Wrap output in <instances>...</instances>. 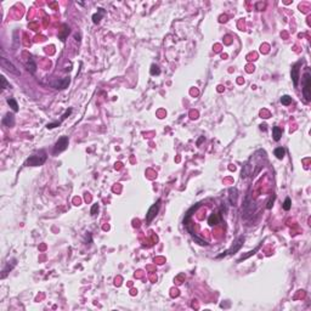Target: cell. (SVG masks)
<instances>
[{"instance_id": "cell-1", "label": "cell", "mask_w": 311, "mask_h": 311, "mask_svg": "<svg viewBox=\"0 0 311 311\" xmlns=\"http://www.w3.org/2000/svg\"><path fill=\"white\" fill-rule=\"evenodd\" d=\"M46 158H48L46 153H45L44 151H40L39 153H35V154L30 156V157L26 161L24 165H27V167H38V165H43V164L46 162Z\"/></svg>"}, {"instance_id": "cell-2", "label": "cell", "mask_w": 311, "mask_h": 311, "mask_svg": "<svg viewBox=\"0 0 311 311\" xmlns=\"http://www.w3.org/2000/svg\"><path fill=\"white\" fill-rule=\"evenodd\" d=\"M303 83H304V88H303V94L305 100L309 102L311 100V76L310 72H305L304 77H303Z\"/></svg>"}, {"instance_id": "cell-3", "label": "cell", "mask_w": 311, "mask_h": 311, "mask_svg": "<svg viewBox=\"0 0 311 311\" xmlns=\"http://www.w3.org/2000/svg\"><path fill=\"white\" fill-rule=\"evenodd\" d=\"M255 211V204L254 202L250 200V196H247L246 201H244V204H243V217L244 219H248L249 216H252Z\"/></svg>"}, {"instance_id": "cell-4", "label": "cell", "mask_w": 311, "mask_h": 311, "mask_svg": "<svg viewBox=\"0 0 311 311\" xmlns=\"http://www.w3.org/2000/svg\"><path fill=\"white\" fill-rule=\"evenodd\" d=\"M0 65H1V67H2L4 69H6L7 72H10V73H12V74H15V76H21V72L18 71V68H16V66H15L10 60H7L6 57H1V58H0Z\"/></svg>"}, {"instance_id": "cell-5", "label": "cell", "mask_w": 311, "mask_h": 311, "mask_svg": "<svg viewBox=\"0 0 311 311\" xmlns=\"http://www.w3.org/2000/svg\"><path fill=\"white\" fill-rule=\"evenodd\" d=\"M68 143H69V140L67 136H62L57 140V142L55 143V147H54V154H57V153H61L63 152L67 147H68Z\"/></svg>"}, {"instance_id": "cell-6", "label": "cell", "mask_w": 311, "mask_h": 311, "mask_svg": "<svg viewBox=\"0 0 311 311\" xmlns=\"http://www.w3.org/2000/svg\"><path fill=\"white\" fill-rule=\"evenodd\" d=\"M159 207H161V201L158 200L157 203H154L152 207L148 209V211H147V214H146V220H147L148 224L152 222V220L157 216V214H158V211H159Z\"/></svg>"}, {"instance_id": "cell-7", "label": "cell", "mask_w": 311, "mask_h": 311, "mask_svg": "<svg viewBox=\"0 0 311 311\" xmlns=\"http://www.w3.org/2000/svg\"><path fill=\"white\" fill-rule=\"evenodd\" d=\"M300 65H302V62L295 63L292 67V71H291V77H292V80L294 83V87H298V84H299V66Z\"/></svg>"}, {"instance_id": "cell-8", "label": "cell", "mask_w": 311, "mask_h": 311, "mask_svg": "<svg viewBox=\"0 0 311 311\" xmlns=\"http://www.w3.org/2000/svg\"><path fill=\"white\" fill-rule=\"evenodd\" d=\"M69 83H71V79H69V78H63V79H60V80H57V82L52 83V87H54L55 89L63 90V89L68 88Z\"/></svg>"}, {"instance_id": "cell-9", "label": "cell", "mask_w": 311, "mask_h": 311, "mask_svg": "<svg viewBox=\"0 0 311 311\" xmlns=\"http://www.w3.org/2000/svg\"><path fill=\"white\" fill-rule=\"evenodd\" d=\"M243 242H244V237H239V238L236 241V243H233V246L227 250V254H235V253H237V252L241 249Z\"/></svg>"}, {"instance_id": "cell-10", "label": "cell", "mask_w": 311, "mask_h": 311, "mask_svg": "<svg viewBox=\"0 0 311 311\" xmlns=\"http://www.w3.org/2000/svg\"><path fill=\"white\" fill-rule=\"evenodd\" d=\"M69 33H71V29H69L68 24H66V23L62 24V26H61V29H60V33H58V39H60L61 41H65Z\"/></svg>"}, {"instance_id": "cell-11", "label": "cell", "mask_w": 311, "mask_h": 311, "mask_svg": "<svg viewBox=\"0 0 311 311\" xmlns=\"http://www.w3.org/2000/svg\"><path fill=\"white\" fill-rule=\"evenodd\" d=\"M2 124L5 126H9V128H12L15 125V117L13 114L11 113H6V115L2 118Z\"/></svg>"}, {"instance_id": "cell-12", "label": "cell", "mask_w": 311, "mask_h": 311, "mask_svg": "<svg viewBox=\"0 0 311 311\" xmlns=\"http://www.w3.org/2000/svg\"><path fill=\"white\" fill-rule=\"evenodd\" d=\"M228 200H230V203L231 204H236L237 203V197H238V192H237V189H235V187H231L230 190H228Z\"/></svg>"}, {"instance_id": "cell-13", "label": "cell", "mask_w": 311, "mask_h": 311, "mask_svg": "<svg viewBox=\"0 0 311 311\" xmlns=\"http://www.w3.org/2000/svg\"><path fill=\"white\" fill-rule=\"evenodd\" d=\"M200 206H201V203L196 204L195 207H192L191 209H190V210H189V211H187V213H186V214H185V217H184V225H187V224L191 221V220H190V217H191L192 213H193V211H196V210L200 208Z\"/></svg>"}, {"instance_id": "cell-14", "label": "cell", "mask_w": 311, "mask_h": 311, "mask_svg": "<svg viewBox=\"0 0 311 311\" xmlns=\"http://www.w3.org/2000/svg\"><path fill=\"white\" fill-rule=\"evenodd\" d=\"M272 136L275 141H280L281 136H282V129L280 126H274L272 128Z\"/></svg>"}, {"instance_id": "cell-15", "label": "cell", "mask_w": 311, "mask_h": 311, "mask_svg": "<svg viewBox=\"0 0 311 311\" xmlns=\"http://www.w3.org/2000/svg\"><path fill=\"white\" fill-rule=\"evenodd\" d=\"M219 222H220V216H219L217 214H211V215L209 216V219H208V224H209L210 226L217 225Z\"/></svg>"}, {"instance_id": "cell-16", "label": "cell", "mask_w": 311, "mask_h": 311, "mask_svg": "<svg viewBox=\"0 0 311 311\" xmlns=\"http://www.w3.org/2000/svg\"><path fill=\"white\" fill-rule=\"evenodd\" d=\"M104 9H99V12H97V13H95V15H93V22H94L95 24L100 23V21H101V18H102V16H104Z\"/></svg>"}, {"instance_id": "cell-17", "label": "cell", "mask_w": 311, "mask_h": 311, "mask_svg": "<svg viewBox=\"0 0 311 311\" xmlns=\"http://www.w3.org/2000/svg\"><path fill=\"white\" fill-rule=\"evenodd\" d=\"M26 67H27V69H28L30 73H35L37 65L34 63V61H33L32 58H29V62H27V63H26Z\"/></svg>"}, {"instance_id": "cell-18", "label": "cell", "mask_w": 311, "mask_h": 311, "mask_svg": "<svg viewBox=\"0 0 311 311\" xmlns=\"http://www.w3.org/2000/svg\"><path fill=\"white\" fill-rule=\"evenodd\" d=\"M284 154H286V150H284V148L277 147V148L275 150V156H276L278 159H282V158L284 157Z\"/></svg>"}, {"instance_id": "cell-19", "label": "cell", "mask_w": 311, "mask_h": 311, "mask_svg": "<svg viewBox=\"0 0 311 311\" xmlns=\"http://www.w3.org/2000/svg\"><path fill=\"white\" fill-rule=\"evenodd\" d=\"M192 236V238H193V241L196 242V243H198L200 246H208V242L207 241H204V239H202V238H200L198 236H196L195 233L193 235H191Z\"/></svg>"}, {"instance_id": "cell-20", "label": "cell", "mask_w": 311, "mask_h": 311, "mask_svg": "<svg viewBox=\"0 0 311 311\" xmlns=\"http://www.w3.org/2000/svg\"><path fill=\"white\" fill-rule=\"evenodd\" d=\"M281 104H284V106H288V104H292V97L289 95H283L281 97Z\"/></svg>"}, {"instance_id": "cell-21", "label": "cell", "mask_w": 311, "mask_h": 311, "mask_svg": "<svg viewBox=\"0 0 311 311\" xmlns=\"http://www.w3.org/2000/svg\"><path fill=\"white\" fill-rule=\"evenodd\" d=\"M7 104H9V106H10L15 112L18 111V104L16 102V100H13V99H7Z\"/></svg>"}, {"instance_id": "cell-22", "label": "cell", "mask_w": 311, "mask_h": 311, "mask_svg": "<svg viewBox=\"0 0 311 311\" xmlns=\"http://www.w3.org/2000/svg\"><path fill=\"white\" fill-rule=\"evenodd\" d=\"M150 72H151V74H152V76H158V74L161 73V69L158 68V66H157V65H152V66H151V71H150Z\"/></svg>"}, {"instance_id": "cell-23", "label": "cell", "mask_w": 311, "mask_h": 311, "mask_svg": "<svg viewBox=\"0 0 311 311\" xmlns=\"http://www.w3.org/2000/svg\"><path fill=\"white\" fill-rule=\"evenodd\" d=\"M291 207H292V201H291V198L287 197V198L284 200V203H283V209H284V210H289Z\"/></svg>"}, {"instance_id": "cell-24", "label": "cell", "mask_w": 311, "mask_h": 311, "mask_svg": "<svg viewBox=\"0 0 311 311\" xmlns=\"http://www.w3.org/2000/svg\"><path fill=\"white\" fill-rule=\"evenodd\" d=\"M258 249H259V247H258V248H255V249H254V250H252V252H249V253H248V254H247V255H243V256H242V258H241V259H239V260H238V261H237V263H241V261H242V260H246V259H247V258H249V256H252V255H254V254H255V252H256V250H258Z\"/></svg>"}, {"instance_id": "cell-25", "label": "cell", "mask_w": 311, "mask_h": 311, "mask_svg": "<svg viewBox=\"0 0 311 311\" xmlns=\"http://www.w3.org/2000/svg\"><path fill=\"white\" fill-rule=\"evenodd\" d=\"M1 83H2V85H1V88L5 90V89H7V88H10V84L7 83V80H6V78L4 77V76H1Z\"/></svg>"}, {"instance_id": "cell-26", "label": "cell", "mask_w": 311, "mask_h": 311, "mask_svg": "<svg viewBox=\"0 0 311 311\" xmlns=\"http://www.w3.org/2000/svg\"><path fill=\"white\" fill-rule=\"evenodd\" d=\"M99 211V204H94L93 207H91V210H90V214L94 216V215H96V213Z\"/></svg>"}, {"instance_id": "cell-27", "label": "cell", "mask_w": 311, "mask_h": 311, "mask_svg": "<svg viewBox=\"0 0 311 311\" xmlns=\"http://www.w3.org/2000/svg\"><path fill=\"white\" fill-rule=\"evenodd\" d=\"M274 201H275V195H272V197L269 200V202H267V206H266V208H267V209H271V208H272V206H274Z\"/></svg>"}, {"instance_id": "cell-28", "label": "cell", "mask_w": 311, "mask_h": 311, "mask_svg": "<svg viewBox=\"0 0 311 311\" xmlns=\"http://www.w3.org/2000/svg\"><path fill=\"white\" fill-rule=\"evenodd\" d=\"M60 124H61V122H56V123H50V124H48V125H46V128H48V129H54V128L58 126Z\"/></svg>"}, {"instance_id": "cell-29", "label": "cell", "mask_w": 311, "mask_h": 311, "mask_svg": "<svg viewBox=\"0 0 311 311\" xmlns=\"http://www.w3.org/2000/svg\"><path fill=\"white\" fill-rule=\"evenodd\" d=\"M71 113H72V109L69 108V109H68V111H66V113H65V114L62 115V120H63V119H66V118H67V117H68V115H69Z\"/></svg>"}, {"instance_id": "cell-30", "label": "cell", "mask_w": 311, "mask_h": 311, "mask_svg": "<svg viewBox=\"0 0 311 311\" xmlns=\"http://www.w3.org/2000/svg\"><path fill=\"white\" fill-rule=\"evenodd\" d=\"M260 129H261V130H266V124H261V125H260Z\"/></svg>"}, {"instance_id": "cell-31", "label": "cell", "mask_w": 311, "mask_h": 311, "mask_svg": "<svg viewBox=\"0 0 311 311\" xmlns=\"http://www.w3.org/2000/svg\"><path fill=\"white\" fill-rule=\"evenodd\" d=\"M79 38H80V35H79V34H76V40H78V41H79V40H80Z\"/></svg>"}]
</instances>
